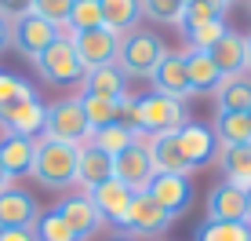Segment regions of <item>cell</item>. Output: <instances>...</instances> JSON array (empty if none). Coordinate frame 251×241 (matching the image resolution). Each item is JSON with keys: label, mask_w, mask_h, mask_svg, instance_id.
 <instances>
[{"label": "cell", "mask_w": 251, "mask_h": 241, "mask_svg": "<svg viewBox=\"0 0 251 241\" xmlns=\"http://www.w3.org/2000/svg\"><path fill=\"white\" fill-rule=\"evenodd\" d=\"M76 150L80 146L37 139V153H33L29 176L40 186H48V190H69V186H76Z\"/></svg>", "instance_id": "1"}, {"label": "cell", "mask_w": 251, "mask_h": 241, "mask_svg": "<svg viewBox=\"0 0 251 241\" xmlns=\"http://www.w3.org/2000/svg\"><path fill=\"white\" fill-rule=\"evenodd\" d=\"M164 40L157 37L153 30H127L124 37H120V48H117V66L120 73L131 81V77H153L157 70V62L164 59Z\"/></svg>", "instance_id": "2"}, {"label": "cell", "mask_w": 251, "mask_h": 241, "mask_svg": "<svg viewBox=\"0 0 251 241\" xmlns=\"http://www.w3.org/2000/svg\"><path fill=\"white\" fill-rule=\"evenodd\" d=\"M40 139H55V143H69V146H84L91 139L88 117L80 110V99H58L48 106L44 117V135Z\"/></svg>", "instance_id": "3"}, {"label": "cell", "mask_w": 251, "mask_h": 241, "mask_svg": "<svg viewBox=\"0 0 251 241\" xmlns=\"http://www.w3.org/2000/svg\"><path fill=\"white\" fill-rule=\"evenodd\" d=\"M33 66H37V73L44 77L48 84H80V77H84V66H80V59H76L73 40H69L66 30L58 33V40H51V44L40 51Z\"/></svg>", "instance_id": "4"}, {"label": "cell", "mask_w": 251, "mask_h": 241, "mask_svg": "<svg viewBox=\"0 0 251 241\" xmlns=\"http://www.w3.org/2000/svg\"><path fill=\"white\" fill-rule=\"evenodd\" d=\"M138 117H142V135H175L186 124V102H175L160 91L138 99Z\"/></svg>", "instance_id": "5"}, {"label": "cell", "mask_w": 251, "mask_h": 241, "mask_svg": "<svg viewBox=\"0 0 251 241\" xmlns=\"http://www.w3.org/2000/svg\"><path fill=\"white\" fill-rule=\"evenodd\" d=\"M168 227H171V216H168V212H164L146 190H138V194L131 197L127 216L120 219V230H124L127 238H160Z\"/></svg>", "instance_id": "6"}, {"label": "cell", "mask_w": 251, "mask_h": 241, "mask_svg": "<svg viewBox=\"0 0 251 241\" xmlns=\"http://www.w3.org/2000/svg\"><path fill=\"white\" fill-rule=\"evenodd\" d=\"M69 40H73V51H76V59H80L84 73H88V70H99V66H113V62H117L120 37H117L113 30H106V26L88 30V33H69Z\"/></svg>", "instance_id": "7"}, {"label": "cell", "mask_w": 251, "mask_h": 241, "mask_svg": "<svg viewBox=\"0 0 251 241\" xmlns=\"http://www.w3.org/2000/svg\"><path fill=\"white\" fill-rule=\"evenodd\" d=\"M44 117H48V106L37 95L11 102V106H0V128H4V135L37 139V135H44Z\"/></svg>", "instance_id": "8"}, {"label": "cell", "mask_w": 251, "mask_h": 241, "mask_svg": "<svg viewBox=\"0 0 251 241\" xmlns=\"http://www.w3.org/2000/svg\"><path fill=\"white\" fill-rule=\"evenodd\" d=\"M58 33H62L58 26H51V22L40 19V15L29 11V15H22V19L11 22V44L19 48L29 62H37V55L51 44V40H58Z\"/></svg>", "instance_id": "9"}, {"label": "cell", "mask_w": 251, "mask_h": 241, "mask_svg": "<svg viewBox=\"0 0 251 241\" xmlns=\"http://www.w3.org/2000/svg\"><path fill=\"white\" fill-rule=\"evenodd\" d=\"M175 139H178V150H182V157L189 161L193 172L211 165V161L219 157V139H215V132L207 124H201V120H186L175 132Z\"/></svg>", "instance_id": "10"}, {"label": "cell", "mask_w": 251, "mask_h": 241, "mask_svg": "<svg viewBox=\"0 0 251 241\" xmlns=\"http://www.w3.org/2000/svg\"><path fill=\"white\" fill-rule=\"evenodd\" d=\"M153 176H157V172H153V161H150V153H146V139L131 143L124 153L113 157V179H120V183H124L127 190H135V194L146 190Z\"/></svg>", "instance_id": "11"}, {"label": "cell", "mask_w": 251, "mask_h": 241, "mask_svg": "<svg viewBox=\"0 0 251 241\" xmlns=\"http://www.w3.org/2000/svg\"><path fill=\"white\" fill-rule=\"evenodd\" d=\"M153 91H160V95L175 99V102H186L193 95V88H189V77H186V59L182 51H164V59L157 62V70H153Z\"/></svg>", "instance_id": "12"}, {"label": "cell", "mask_w": 251, "mask_h": 241, "mask_svg": "<svg viewBox=\"0 0 251 241\" xmlns=\"http://www.w3.org/2000/svg\"><path fill=\"white\" fill-rule=\"evenodd\" d=\"M207 223H248V190L222 179L207 194Z\"/></svg>", "instance_id": "13"}, {"label": "cell", "mask_w": 251, "mask_h": 241, "mask_svg": "<svg viewBox=\"0 0 251 241\" xmlns=\"http://www.w3.org/2000/svg\"><path fill=\"white\" fill-rule=\"evenodd\" d=\"M146 194H150L171 219H178V216L189 209V201H193L189 176H153L150 186H146Z\"/></svg>", "instance_id": "14"}, {"label": "cell", "mask_w": 251, "mask_h": 241, "mask_svg": "<svg viewBox=\"0 0 251 241\" xmlns=\"http://www.w3.org/2000/svg\"><path fill=\"white\" fill-rule=\"evenodd\" d=\"M55 212L69 223V230H73V234L80 238V241L95 238V234L102 230V223H106V219L99 216V209L91 205V197L84 194V190H80V194H73V197H62V205H58Z\"/></svg>", "instance_id": "15"}, {"label": "cell", "mask_w": 251, "mask_h": 241, "mask_svg": "<svg viewBox=\"0 0 251 241\" xmlns=\"http://www.w3.org/2000/svg\"><path fill=\"white\" fill-rule=\"evenodd\" d=\"M109 179H113V157L106 150H99L95 143H84L76 150V186L88 194L95 186L109 183Z\"/></svg>", "instance_id": "16"}, {"label": "cell", "mask_w": 251, "mask_h": 241, "mask_svg": "<svg viewBox=\"0 0 251 241\" xmlns=\"http://www.w3.org/2000/svg\"><path fill=\"white\" fill-rule=\"evenodd\" d=\"M146 153L153 161V172L157 176H189V161L178 150L175 135H146Z\"/></svg>", "instance_id": "17"}, {"label": "cell", "mask_w": 251, "mask_h": 241, "mask_svg": "<svg viewBox=\"0 0 251 241\" xmlns=\"http://www.w3.org/2000/svg\"><path fill=\"white\" fill-rule=\"evenodd\" d=\"M88 197H91L95 209H99L102 219H109L113 227H120V219L127 216V205H131L135 190H127L120 179H109V183H102V186H95V190H88Z\"/></svg>", "instance_id": "18"}, {"label": "cell", "mask_w": 251, "mask_h": 241, "mask_svg": "<svg viewBox=\"0 0 251 241\" xmlns=\"http://www.w3.org/2000/svg\"><path fill=\"white\" fill-rule=\"evenodd\" d=\"M37 216H40V209H37V201H33V197L25 194V190L11 186V190L0 194V230H7V227L33 230Z\"/></svg>", "instance_id": "19"}, {"label": "cell", "mask_w": 251, "mask_h": 241, "mask_svg": "<svg viewBox=\"0 0 251 241\" xmlns=\"http://www.w3.org/2000/svg\"><path fill=\"white\" fill-rule=\"evenodd\" d=\"M207 55H211V62L219 66L222 77L248 73V37H240V33H233V30H226V37L207 51Z\"/></svg>", "instance_id": "20"}, {"label": "cell", "mask_w": 251, "mask_h": 241, "mask_svg": "<svg viewBox=\"0 0 251 241\" xmlns=\"http://www.w3.org/2000/svg\"><path fill=\"white\" fill-rule=\"evenodd\" d=\"M182 59H186V77H189L193 95H215L222 84V73L211 62V55L207 51H182Z\"/></svg>", "instance_id": "21"}, {"label": "cell", "mask_w": 251, "mask_h": 241, "mask_svg": "<svg viewBox=\"0 0 251 241\" xmlns=\"http://www.w3.org/2000/svg\"><path fill=\"white\" fill-rule=\"evenodd\" d=\"M84 95H102V99H124L127 95V77L120 73V66H99L80 77Z\"/></svg>", "instance_id": "22"}, {"label": "cell", "mask_w": 251, "mask_h": 241, "mask_svg": "<svg viewBox=\"0 0 251 241\" xmlns=\"http://www.w3.org/2000/svg\"><path fill=\"white\" fill-rule=\"evenodd\" d=\"M219 168L226 176V183L240 186V190H251V143L244 146H219Z\"/></svg>", "instance_id": "23"}, {"label": "cell", "mask_w": 251, "mask_h": 241, "mask_svg": "<svg viewBox=\"0 0 251 241\" xmlns=\"http://www.w3.org/2000/svg\"><path fill=\"white\" fill-rule=\"evenodd\" d=\"M33 153H37V139H22V135H4L0 139V165L7 168V176H29Z\"/></svg>", "instance_id": "24"}, {"label": "cell", "mask_w": 251, "mask_h": 241, "mask_svg": "<svg viewBox=\"0 0 251 241\" xmlns=\"http://www.w3.org/2000/svg\"><path fill=\"white\" fill-rule=\"evenodd\" d=\"M215 102L219 110H229V114H248L251 110V77H222L219 91H215Z\"/></svg>", "instance_id": "25"}, {"label": "cell", "mask_w": 251, "mask_h": 241, "mask_svg": "<svg viewBox=\"0 0 251 241\" xmlns=\"http://www.w3.org/2000/svg\"><path fill=\"white\" fill-rule=\"evenodd\" d=\"M99 4H102V26L113 30L117 37H124L127 30L138 26V15H142L138 0H99Z\"/></svg>", "instance_id": "26"}, {"label": "cell", "mask_w": 251, "mask_h": 241, "mask_svg": "<svg viewBox=\"0 0 251 241\" xmlns=\"http://www.w3.org/2000/svg\"><path fill=\"white\" fill-rule=\"evenodd\" d=\"M211 132H215V139H219V146H244V143H251V120H248V114L219 110Z\"/></svg>", "instance_id": "27"}, {"label": "cell", "mask_w": 251, "mask_h": 241, "mask_svg": "<svg viewBox=\"0 0 251 241\" xmlns=\"http://www.w3.org/2000/svg\"><path fill=\"white\" fill-rule=\"evenodd\" d=\"M142 139H146V135H135V132H127L124 124H117V120H113V124H106V128H99V132H91L88 143H95L99 150H106L109 157H117V153H124L131 143H142Z\"/></svg>", "instance_id": "28"}, {"label": "cell", "mask_w": 251, "mask_h": 241, "mask_svg": "<svg viewBox=\"0 0 251 241\" xmlns=\"http://www.w3.org/2000/svg\"><path fill=\"white\" fill-rule=\"evenodd\" d=\"M229 7L222 4V0H193V4L182 7V19H178V30H197V26L204 22H215V19H226Z\"/></svg>", "instance_id": "29"}, {"label": "cell", "mask_w": 251, "mask_h": 241, "mask_svg": "<svg viewBox=\"0 0 251 241\" xmlns=\"http://www.w3.org/2000/svg\"><path fill=\"white\" fill-rule=\"evenodd\" d=\"M102 26V4L99 0H73L66 19V33H88Z\"/></svg>", "instance_id": "30"}, {"label": "cell", "mask_w": 251, "mask_h": 241, "mask_svg": "<svg viewBox=\"0 0 251 241\" xmlns=\"http://www.w3.org/2000/svg\"><path fill=\"white\" fill-rule=\"evenodd\" d=\"M76 99H80V110H84V117H88L91 132H99V128H106V124L117 120V102L120 99H102V95H76Z\"/></svg>", "instance_id": "31"}, {"label": "cell", "mask_w": 251, "mask_h": 241, "mask_svg": "<svg viewBox=\"0 0 251 241\" xmlns=\"http://www.w3.org/2000/svg\"><path fill=\"white\" fill-rule=\"evenodd\" d=\"M33 238H37V241H80L73 230H69V223L58 216L55 209H51V212H40V216H37V223H33Z\"/></svg>", "instance_id": "32"}, {"label": "cell", "mask_w": 251, "mask_h": 241, "mask_svg": "<svg viewBox=\"0 0 251 241\" xmlns=\"http://www.w3.org/2000/svg\"><path fill=\"white\" fill-rule=\"evenodd\" d=\"M182 37H186L189 51H211V48L219 44L222 37H226V19H215V22L197 26V30H186Z\"/></svg>", "instance_id": "33"}, {"label": "cell", "mask_w": 251, "mask_h": 241, "mask_svg": "<svg viewBox=\"0 0 251 241\" xmlns=\"http://www.w3.org/2000/svg\"><path fill=\"white\" fill-rule=\"evenodd\" d=\"M197 241H251V223H204Z\"/></svg>", "instance_id": "34"}, {"label": "cell", "mask_w": 251, "mask_h": 241, "mask_svg": "<svg viewBox=\"0 0 251 241\" xmlns=\"http://www.w3.org/2000/svg\"><path fill=\"white\" fill-rule=\"evenodd\" d=\"M142 4V15L150 22H175L178 26V19H182V0H138Z\"/></svg>", "instance_id": "35"}, {"label": "cell", "mask_w": 251, "mask_h": 241, "mask_svg": "<svg viewBox=\"0 0 251 241\" xmlns=\"http://www.w3.org/2000/svg\"><path fill=\"white\" fill-rule=\"evenodd\" d=\"M33 95H37L33 84H25L22 77L0 70V106H11V102H22V99H33Z\"/></svg>", "instance_id": "36"}, {"label": "cell", "mask_w": 251, "mask_h": 241, "mask_svg": "<svg viewBox=\"0 0 251 241\" xmlns=\"http://www.w3.org/2000/svg\"><path fill=\"white\" fill-rule=\"evenodd\" d=\"M69 7H73V0H33V15H40L44 22L58 26V30H66Z\"/></svg>", "instance_id": "37"}, {"label": "cell", "mask_w": 251, "mask_h": 241, "mask_svg": "<svg viewBox=\"0 0 251 241\" xmlns=\"http://www.w3.org/2000/svg\"><path fill=\"white\" fill-rule=\"evenodd\" d=\"M117 124H124L127 132L142 135V117H138V95H124L117 102Z\"/></svg>", "instance_id": "38"}, {"label": "cell", "mask_w": 251, "mask_h": 241, "mask_svg": "<svg viewBox=\"0 0 251 241\" xmlns=\"http://www.w3.org/2000/svg\"><path fill=\"white\" fill-rule=\"evenodd\" d=\"M29 11H33V0H0V15H4L7 22L22 19V15H29Z\"/></svg>", "instance_id": "39"}, {"label": "cell", "mask_w": 251, "mask_h": 241, "mask_svg": "<svg viewBox=\"0 0 251 241\" xmlns=\"http://www.w3.org/2000/svg\"><path fill=\"white\" fill-rule=\"evenodd\" d=\"M0 241H37V238H33V230H22V227H7V230H0Z\"/></svg>", "instance_id": "40"}, {"label": "cell", "mask_w": 251, "mask_h": 241, "mask_svg": "<svg viewBox=\"0 0 251 241\" xmlns=\"http://www.w3.org/2000/svg\"><path fill=\"white\" fill-rule=\"evenodd\" d=\"M7 44H11V22H7L4 15H0V51H4Z\"/></svg>", "instance_id": "41"}, {"label": "cell", "mask_w": 251, "mask_h": 241, "mask_svg": "<svg viewBox=\"0 0 251 241\" xmlns=\"http://www.w3.org/2000/svg\"><path fill=\"white\" fill-rule=\"evenodd\" d=\"M4 190H11V176H7V168L0 165V194H4Z\"/></svg>", "instance_id": "42"}, {"label": "cell", "mask_w": 251, "mask_h": 241, "mask_svg": "<svg viewBox=\"0 0 251 241\" xmlns=\"http://www.w3.org/2000/svg\"><path fill=\"white\" fill-rule=\"evenodd\" d=\"M248 70H251V37H248Z\"/></svg>", "instance_id": "43"}, {"label": "cell", "mask_w": 251, "mask_h": 241, "mask_svg": "<svg viewBox=\"0 0 251 241\" xmlns=\"http://www.w3.org/2000/svg\"><path fill=\"white\" fill-rule=\"evenodd\" d=\"M248 223H251V190H248Z\"/></svg>", "instance_id": "44"}, {"label": "cell", "mask_w": 251, "mask_h": 241, "mask_svg": "<svg viewBox=\"0 0 251 241\" xmlns=\"http://www.w3.org/2000/svg\"><path fill=\"white\" fill-rule=\"evenodd\" d=\"M222 4H226V7H233V4H237V0H222Z\"/></svg>", "instance_id": "45"}, {"label": "cell", "mask_w": 251, "mask_h": 241, "mask_svg": "<svg viewBox=\"0 0 251 241\" xmlns=\"http://www.w3.org/2000/svg\"><path fill=\"white\" fill-rule=\"evenodd\" d=\"M182 4H193V0H182Z\"/></svg>", "instance_id": "46"}, {"label": "cell", "mask_w": 251, "mask_h": 241, "mask_svg": "<svg viewBox=\"0 0 251 241\" xmlns=\"http://www.w3.org/2000/svg\"><path fill=\"white\" fill-rule=\"evenodd\" d=\"M248 120H251V110H248Z\"/></svg>", "instance_id": "47"}, {"label": "cell", "mask_w": 251, "mask_h": 241, "mask_svg": "<svg viewBox=\"0 0 251 241\" xmlns=\"http://www.w3.org/2000/svg\"><path fill=\"white\" fill-rule=\"evenodd\" d=\"M248 7H251V0H248Z\"/></svg>", "instance_id": "48"}, {"label": "cell", "mask_w": 251, "mask_h": 241, "mask_svg": "<svg viewBox=\"0 0 251 241\" xmlns=\"http://www.w3.org/2000/svg\"><path fill=\"white\" fill-rule=\"evenodd\" d=\"M120 241H127V238H120Z\"/></svg>", "instance_id": "49"}]
</instances>
